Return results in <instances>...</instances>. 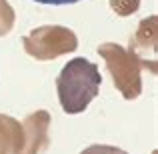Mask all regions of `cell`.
<instances>
[{"label":"cell","instance_id":"5b68a950","mask_svg":"<svg viewBox=\"0 0 158 154\" xmlns=\"http://www.w3.org/2000/svg\"><path fill=\"white\" fill-rule=\"evenodd\" d=\"M24 148L22 154H42L50 146V114L46 110H36L22 120Z\"/></svg>","mask_w":158,"mask_h":154},{"label":"cell","instance_id":"30bf717a","mask_svg":"<svg viewBox=\"0 0 158 154\" xmlns=\"http://www.w3.org/2000/svg\"><path fill=\"white\" fill-rule=\"evenodd\" d=\"M34 2L52 4V6H62V4H76V2H80V0H34Z\"/></svg>","mask_w":158,"mask_h":154},{"label":"cell","instance_id":"277c9868","mask_svg":"<svg viewBox=\"0 0 158 154\" xmlns=\"http://www.w3.org/2000/svg\"><path fill=\"white\" fill-rule=\"evenodd\" d=\"M156 28H158L156 16L142 18L136 32L130 36V42H128V48H126L136 58L140 68L150 70L152 74H156V40H158Z\"/></svg>","mask_w":158,"mask_h":154},{"label":"cell","instance_id":"52a82bcc","mask_svg":"<svg viewBox=\"0 0 158 154\" xmlns=\"http://www.w3.org/2000/svg\"><path fill=\"white\" fill-rule=\"evenodd\" d=\"M16 14L12 10V6L8 4V0H0V36H6L14 26Z\"/></svg>","mask_w":158,"mask_h":154},{"label":"cell","instance_id":"7a4b0ae2","mask_svg":"<svg viewBox=\"0 0 158 154\" xmlns=\"http://www.w3.org/2000/svg\"><path fill=\"white\" fill-rule=\"evenodd\" d=\"M98 54L104 58L114 88L126 100H136L142 92V78H140L142 68L136 58L116 42H102L98 46Z\"/></svg>","mask_w":158,"mask_h":154},{"label":"cell","instance_id":"8992f818","mask_svg":"<svg viewBox=\"0 0 158 154\" xmlns=\"http://www.w3.org/2000/svg\"><path fill=\"white\" fill-rule=\"evenodd\" d=\"M24 148L22 122L0 112V154H16Z\"/></svg>","mask_w":158,"mask_h":154},{"label":"cell","instance_id":"ba28073f","mask_svg":"<svg viewBox=\"0 0 158 154\" xmlns=\"http://www.w3.org/2000/svg\"><path fill=\"white\" fill-rule=\"evenodd\" d=\"M108 4L118 16H130L140 8V0H108Z\"/></svg>","mask_w":158,"mask_h":154},{"label":"cell","instance_id":"8fae6325","mask_svg":"<svg viewBox=\"0 0 158 154\" xmlns=\"http://www.w3.org/2000/svg\"><path fill=\"white\" fill-rule=\"evenodd\" d=\"M16 154H22V152H16Z\"/></svg>","mask_w":158,"mask_h":154},{"label":"cell","instance_id":"9c48e42d","mask_svg":"<svg viewBox=\"0 0 158 154\" xmlns=\"http://www.w3.org/2000/svg\"><path fill=\"white\" fill-rule=\"evenodd\" d=\"M80 154H128V152L118 146H110V144H92V146L84 148Z\"/></svg>","mask_w":158,"mask_h":154},{"label":"cell","instance_id":"3957f363","mask_svg":"<svg viewBox=\"0 0 158 154\" xmlns=\"http://www.w3.org/2000/svg\"><path fill=\"white\" fill-rule=\"evenodd\" d=\"M24 52L36 60H54L78 48V36L74 30L60 24H46L30 30L22 40Z\"/></svg>","mask_w":158,"mask_h":154},{"label":"cell","instance_id":"6da1fadb","mask_svg":"<svg viewBox=\"0 0 158 154\" xmlns=\"http://www.w3.org/2000/svg\"><path fill=\"white\" fill-rule=\"evenodd\" d=\"M102 84L100 70L88 58H72L56 78L58 102L66 114H80L98 96Z\"/></svg>","mask_w":158,"mask_h":154}]
</instances>
